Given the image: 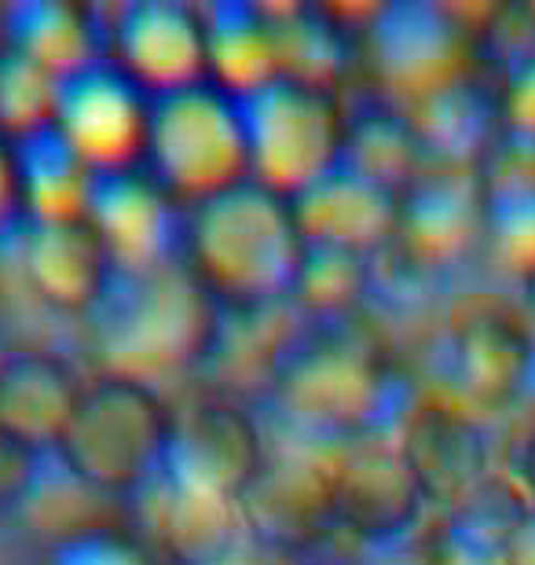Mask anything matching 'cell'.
Instances as JSON below:
<instances>
[{"mask_svg": "<svg viewBox=\"0 0 535 565\" xmlns=\"http://www.w3.org/2000/svg\"><path fill=\"white\" fill-rule=\"evenodd\" d=\"M271 397L293 434L330 448L393 437L415 408L382 349L334 323H315L282 349Z\"/></svg>", "mask_w": 535, "mask_h": 565, "instance_id": "6da1fadb", "label": "cell"}, {"mask_svg": "<svg viewBox=\"0 0 535 565\" xmlns=\"http://www.w3.org/2000/svg\"><path fill=\"white\" fill-rule=\"evenodd\" d=\"M184 262L216 305L265 309L293 298L304 239L287 199L246 180L188 213Z\"/></svg>", "mask_w": 535, "mask_h": 565, "instance_id": "7a4b0ae2", "label": "cell"}, {"mask_svg": "<svg viewBox=\"0 0 535 565\" xmlns=\"http://www.w3.org/2000/svg\"><path fill=\"white\" fill-rule=\"evenodd\" d=\"M96 316H104L99 345L114 375L143 379L151 386L158 379L202 364L221 338L213 294L202 287L188 262L143 276H118Z\"/></svg>", "mask_w": 535, "mask_h": 565, "instance_id": "3957f363", "label": "cell"}, {"mask_svg": "<svg viewBox=\"0 0 535 565\" xmlns=\"http://www.w3.org/2000/svg\"><path fill=\"white\" fill-rule=\"evenodd\" d=\"M173 412L151 382L99 375L55 448L60 467L88 492L140 495L162 478Z\"/></svg>", "mask_w": 535, "mask_h": 565, "instance_id": "277c9868", "label": "cell"}, {"mask_svg": "<svg viewBox=\"0 0 535 565\" xmlns=\"http://www.w3.org/2000/svg\"><path fill=\"white\" fill-rule=\"evenodd\" d=\"M147 169L169 195L188 206L254 180L243 104L213 82L151 99Z\"/></svg>", "mask_w": 535, "mask_h": 565, "instance_id": "5b68a950", "label": "cell"}, {"mask_svg": "<svg viewBox=\"0 0 535 565\" xmlns=\"http://www.w3.org/2000/svg\"><path fill=\"white\" fill-rule=\"evenodd\" d=\"M254 180L290 206L345 158V110L334 93L271 82L243 104Z\"/></svg>", "mask_w": 535, "mask_h": 565, "instance_id": "8992f818", "label": "cell"}, {"mask_svg": "<svg viewBox=\"0 0 535 565\" xmlns=\"http://www.w3.org/2000/svg\"><path fill=\"white\" fill-rule=\"evenodd\" d=\"M367 55L385 99L411 107L470 74L473 30L443 4H382L367 22Z\"/></svg>", "mask_w": 535, "mask_h": 565, "instance_id": "52a82bcc", "label": "cell"}, {"mask_svg": "<svg viewBox=\"0 0 535 565\" xmlns=\"http://www.w3.org/2000/svg\"><path fill=\"white\" fill-rule=\"evenodd\" d=\"M268 462L265 437L243 404L206 397L173 412L162 478L210 503L238 507Z\"/></svg>", "mask_w": 535, "mask_h": 565, "instance_id": "ba28073f", "label": "cell"}, {"mask_svg": "<svg viewBox=\"0 0 535 565\" xmlns=\"http://www.w3.org/2000/svg\"><path fill=\"white\" fill-rule=\"evenodd\" d=\"M107 63L151 99L210 82L206 8L184 0H132L114 8L107 26Z\"/></svg>", "mask_w": 535, "mask_h": 565, "instance_id": "9c48e42d", "label": "cell"}, {"mask_svg": "<svg viewBox=\"0 0 535 565\" xmlns=\"http://www.w3.org/2000/svg\"><path fill=\"white\" fill-rule=\"evenodd\" d=\"M235 511L238 525L268 558L309 562L338 533L334 470L309 451L271 456Z\"/></svg>", "mask_w": 535, "mask_h": 565, "instance_id": "30bf717a", "label": "cell"}, {"mask_svg": "<svg viewBox=\"0 0 535 565\" xmlns=\"http://www.w3.org/2000/svg\"><path fill=\"white\" fill-rule=\"evenodd\" d=\"M334 511L338 529L371 551L400 547L426 514V495L393 437L360 440L338 451Z\"/></svg>", "mask_w": 535, "mask_h": 565, "instance_id": "8fae6325", "label": "cell"}, {"mask_svg": "<svg viewBox=\"0 0 535 565\" xmlns=\"http://www.w3.org/2000/svg\"><path fill=\"white\" fill-rule=\"evenodd\" d=\"M55 129L96 177L140 169L151 143V96L114 63H99L60 88Z\"/></svg>", "mask_w": 535, "mask_h": 565, "instance_id": "7c38bea8", "label": "cell"}, {"mask_svg": "<svg viewBox=\"0 0 535 565\" xmlns=\"http://www.w3.org/2000/svg\"><path fill=\"white\" fill-rule=\"evenodd\" d=\"M176 206L180 202L147 166L96 177L88 221L104 239L118 276H143L184 262L188 217Z\"/></svg>", "mask_w": 535, "mask_h": 565, "instance_id": "4fadbf2b", "label": "cell"}, {"mask_svg": "<svg viewBox=\"0 0 535 565\" xmlns=\"http://www.w3.org/2000/svg\"><path fill=\"white\" fill-rule=\"evenodd\" d=\"M484 239L481 169L429 166L400 195V224L393 246L407 265L440 273L466 262Z\"/></svg>", "mask_w": 535, "mask_h": 565, "instance_id": "5bb4252c", "label": "cell"}, {"mask_svg": "<svg viewBox=\"0 0 535 565\" xmlns=\"http://www.w3.org/2000/svg\"><path fill=\"white\" fill-rule=\"evenodd\" d=\"M396 445H400L426 503H437L443 511L470 500L495 473L488 429L481 415L466 404H415L404 426L396 429Z\"/></svg>", "mask_w": 535, "mask_h": 565, "instance_id": "9a60e30c", "label": "cell"}, {"mask_svg": "<svg viewBox=\"0 0 535 565\" xmlns=\"http://www.w3.org/2000/svg\"><path fill=\"white\" fill-rule=\"evenodd\" d=\"M19 265L33 298L63 316H96L118 282V268L88 217L22 224Z\"/></svg>", "mask_w": 535, "mask_h": 565, "instance_id": "2e32d148", "label": "cell"}, {"mask_svg": "<svg viewBox=\"0 0 535 565\" xmlns=\"http://www.w3.org/2000/svg\"><path fill=\"white\" fill-rule=\"evenodd\" d=\"M88 382L52 349H11L0 356V434L33 456L55 451L82 408Z\"/></svg>", "mask_w": 535, "mask_h": 565, "instance_id": "e0dca14e", "label": "cell"}, {"mask_svg": "<svg viewBox=\"0 0 535 565\" xmlns=\"http://www.w3.org/2000/svg\"><path fill=\"white\" fill-rule=\"evenodd\" d=\"M293 217H298L304 246L374 262L396 239L400 195L352 173L349 166H338L309 195L293 202Z\"/></svg>", "mask_w": 535, "mask_h": 565, "instance_id": "ac0fdd59", "label": "cell"}, {"mask_svg": "<svg viewBox=\"0 0 535 565\" xmlns=\"http://www.w3.org/2000/svg\"><path fill=\"white\" fill-rule=\"evenodd\" d=\"M448 375L470 412L510 408L535 386V338L503 312H477L454 327Z\"/></svg>", "mask_w": 535, "mask_h": 565, "instance_id": "d6986e66", "label": "cell"}, {"mask_svg": "<svg viewBox=\"0 0 535 565\" xmlns=\"http://www.w3.org/2000/svg\"><path fill=\"white\" fill-rule=\"evenodd\" d=\"M0 49L66 85L107 63V26L93 8L66 0H19L0 8Z\"/></svg>", "mask_w": 535, "mask_h": 565, "instance_id": "ffe728a7", "label": "cell"}, {"mask_svg": "<svg viewBox=\"0 0 535 565\" xmlns=\"http://www.w3.org/2000/svg\"><path fill=\"white\" fill-rule=\"evenodd\" d=\"M481 246L510 282L535 290V147H521L503 137L481 166Z\"/></svg>", "mask_w": 535, "mask_h": 565, "instance_id": "44dd1931", "label": "cell"}, {"mask_svg": "<svg viewBox=\"0 0 535 565\" xmlns=\"http://www.w3.org/2000/svg\"><path fill=\"white\" fill-rule=\"evenodd\" d=\"M418 132L429 166L481 169L495 143L503 140V110L499 93L477 82L473 74L437 88L432 96L404 107Z\"/></svg>", "mask_w": 535, "mask_h": 565, "instance_id": "7402d4cb", "label": "cell"}, {"mask_svg": "<svg viewBox=\"0 0 535 565\" xmlns=\"http://www.w3.org/2000/svg\"><path fill=\"white\" fill-rule=\"evenodd\" d=\"M532 511V495L514 473H492L470 500L451 507L432 536L429 565H506V544Z\"/></svg>", "mask_w": 535, "mask_h": 565, "instance_id": "603a6c76", "label": "cell"}, {"mask_svg": "<svg viewBox=\"0 0 535 565\" xmlns=\"http://www.w3.org/2000/svg\"><path fill=\"white\" fill-rule=\"evenodd\" d=\"M210 82L238 104L279 82V41L268 4H210Z\"/></svg>", "mask_w": 535, "mask_h": 565, "instance_id": "cb8c5ba5", "label": "cell"}, {"mask_svg": "<svg viewBox=\"0 0 535 565\" xmlns=\"http://www.w3.org/2000/svg\"><path fill=\"white\" fill-rule=\"evenodd\" d=\"M352 173L404 195L429 169V158L418 143V132L407 110L393 99H367L345 115V158Z\"/></svg>", "mask_w": 535, "mask_h": 565, "instance_id": "d4e9b609", "label": "cell"}, {"mask_svg": "<svg viewBox=\"0 0 535 565\" xmlns=\"http://www.w3.org/2000/svg\"><path fill=\"white\" fill-rule=\"evenodd\" d=\"M22 202H26V224H55L88 217L96 173L88 169L60 129H44L38 137L15 143Z\"/></svg>", "mask_w": 535, "mask_h": 565, "instance_id": "484cf974", "label": "cell"}, {"mask_svg": "<svg viewBox=\"0 0 535 565\" xmlns=\"http://www.w3.org/2000/svg\"><path fill=\"white\" fill-rule=\"evenodd\" d=\"M279 41V77L334 93L349 71V33L323 8L268 4Z\"/></svg>", "mask_w": 535, "mask_h": 565, "instance_id": "4316f807", "label": "cell"}, {"mask_svg": "<svg viewBox=\"0 0 535 565\" xmlns=\"http://www.w3.org/2000/svg\"><path fill=\"white\" fill-rule=\"evenodd\" d=\"M147 492H154L151 522L176 558L202 565L221 555V551L235 547L232 544V525H238L235 507L210 503V500H202V495L173 489V484H165V481H154Z\"/></svg>", "mask_w": 535, "mask_h": 565, "instance_id": "83f0119b", "label": "cell"}, {"mask_svg": "<svg viewBox=\"0 0 535 565\" xmlns=\"http://www.w3.org/2000/svg\"><path fill=\"white\" fill-rule=\"evenodd\" d=\"M371 282H374V268L367 257L304 246V265L298 287H293V301L315 323H338L360 309L363 298L371 294Z\"/></svg>", "mask_w": 535, "mask_h": 565, "instance_id": "f1b7e54d", "label": "cell"}, {"mask_svg": "<svg viewBox=\"0 0 535 565\" xmlns=\"http://www.w3.org/2000/svg\"><path fill=\"white\" fill-rule=\"evenodd\" d=\"M60 82L0 49V137L22 143L55 126Z\"/></svg>", "mask_w": 535, "mask_h": 565, "instance_id": "f546056e", "label": "cell"}, {"mask_svg": "<svg viewBox=\"0 0 535 565\" xmlns=\"http://www.w3.org/2000/svg\"><path fill=\"white\" fill-rule=\"evenodd\" d=\"M473 55L499 88L535 74V4L488 11V19L473 30Z\"/></svg>", "mask_w": 535, "mask_h": 565, "instance_id": "4dcf8cb0", "label": "cell"}, {"mask_svg": "<svg viewBox=\"0 0 535 565\" xmlns=\"http://www.w3.org/2000/svg\"><path fill=\"white\" fill-rule=\"evenodd\" d=\"M44 565H154V562L136 536L96 525L55 540Z\"/></svg>", "mask_w": 535, "mask_h": 565, "instance_id": "1f68e13d", "label": "cell"}, {"mask_svg": "<svg viewBox=\"0 0 535 565\" xmlns=\"http://www.w3.org/2000/svg\"><path fill=\"white\" fill-rule=\"evenodd\" d=\"M499 110H503V137L535 147V74L499 88Z\"/></svg>", "mask_w": 535, "mask_h": 565, "instance_id": "d6a6232c", "label": "cell"}, {"mask_svg": "<svg viewBox=\"0 0 535 565\" xmlns=\"http://www.w3.org/2000/svg\"><path fill=\"white\" fill-rule=\"evenodd\" d=\"M26 224V202H22V173L15 143L0 137V239L22 232Z\"/></svg>", "mask_w": 535, "mask_h": 565, "instance_id": "836d02e7", "label": "cell"}, {"mask_svg": "<svg viewBox=\"0 0 535 565\" xmlns=\"http://www.w3.org/2000/svg\"><path fill=\"white\" fill-rule=\"evenodd\" d=\"M506 565H535V503L506 544Z\"/></svg>", "mask_w": 535, "mask_h": 565, "instance_id": "e575fe53", "label": "cell"}, {"mask_svg": "<svg viewBox=\"0 0 535 565\" xmlns=\"http://www.w3.org/2000/svg\"><path fill=\"white\" fill-rule=\"evenodd\" d=\"M514 478H517V484L532 495V503H535V426H532V434L521 440V448H517Z\"/></svg>", "mask_w": 535, "mask_h": 565, "instance_id": "d590c367", "label": "cell"}, {"mask_svg": "<svg viewBox=\"0 0 535 565\" xmlns=\"http://www.w3.org/2000/svg\"><path fill=\"white\" fill-rule=\"evenodd\" d=\"M202 565H276V558H268L265 551H257V547H227L221 551L216 558L210 562H202Z\"/></svg>", "mask_w": 535, "mask_h": 565, "instance_id": "8d00e7d4", "label": "cell"}, {"mask_svg": "<svg viewBox=\"0 0 535 565\" xmlns=\"http://www.w3.org/2000/svg\"><path fill=\"white\" fill-rule=\"evenodd\" d=\"M301 565H315V562H301Z\"/></svg>", "mask_w": 535, "mask_h": 565, "instance_id": "74e56055", "label": "cell"}]
</instances>
